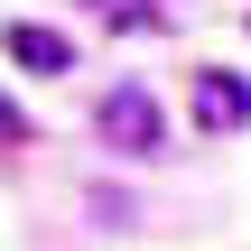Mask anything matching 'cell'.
<instances>
[{
    "mask_svg": "<svg viewBox=\"0 0 251 251\" xmlns=\"http://www.w3.org/2000/svg\"><path fill=\"white\" fill-rule=\"evenodd\" d=\"M102 130H112V149H130V158L168 149V140H158V102H149L140 84H112V102H102Z\"/></svg>",
    "mask_w": 251,
    "mask_h": 251,
    "instance_id": "obj_1",
    "label": "cell"
},
{
    "mask_svg": "<svg viewBox=\"0 0 251 251\" xmlns=\"http://www.w3.org/2000/svg\"><path fill=\"white\" fill-rule=\"evenodd\" d=\"M242 121H251V84L224 75V65H205L196 75V130H242Z\"/></svg>",
    "mask_w": 251,
    "mask_h": 251,
    "instance_id": "obj_2",
    "label": "cell"
},
{
    "mask_svg": "<svg viewBox=\"0 0 251 251\" xmlns=\"http://www.w3.org/2000/svg\"><path fill=\"white\" fill-rule=\"evenodd\" d=\"M9 56H19V65H28V75H65V65H75V47H65V37H56V28H28V19H19V28H9Z\"/></svg>",
    "mask_w": 251,
    "mask_h": 251,
    "instance_id": "obj_3",
    "label": "cell"
},
{
    "mask_svg": "<svg viewBox=\"0 0 251 251\" xmlns=\"http://www.w3.org/2000/svg\"><path fill=\"white\" fill-rule=\"evenodd\" d=\"M0 140H28V121H19V102L0 93Z\"/></svg>",
    "mask_w": 251,
    "mask_h": 251,
    "instance_id": "obj_4",
    "label": "cell"
}]
</instances>
